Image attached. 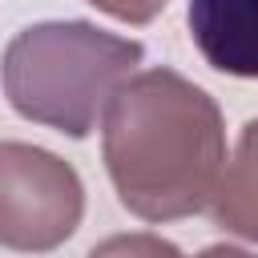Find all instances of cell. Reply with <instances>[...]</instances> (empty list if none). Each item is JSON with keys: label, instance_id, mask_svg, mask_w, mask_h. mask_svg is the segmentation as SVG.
Instances as JSON below:
<instances>
[{"label": "cell", "instance_id": "cell-5", "mask_svg": "<svg viewBox=\"0 0 258 258\" xmlns=\"http://www.w3.org/2000/svg\"><path fill=\"white\" fill-rule=\"evenodd\" d=\"M210 214L214 226L258 246V117L242 125L234 157L222 165L218 189L210 198Z\"/></svg>", "mask_w": 258, "mask_h": 258}, {"label": "cell", "instance_id": "cell-4", "mask_svg": "<svg viewBox=\"0 0 258 258\" xmlns=\"http://www.w3.org/2000/svg\"><path fill=\"white\" fill-rule=\"evenodd\" d=\"M185 24L210 69L258 81V0H189Z\"/></svg>", "mask_w": 258, "mask_h": 258}, {"label": "cell", "instance_id": "cell-3", "mask_svg": "<svg viewBox=\"0 0 258 258\" xmlns=\"http://www.w3.org/2000/svg\"><path fill=\"white\" fill-rule=\"evenodd\" d=\"M85 218L81 173L52 149L0 141V246L48 254L64 246Z\"/></svg>", "mask_w": 258, "mask_h": 258}, {"label": "cell", "instance_id": "cell-8", "mask_svg": "<svg viewBox=\"0 0 258 258\" xmlns=\"http://www.w3.org/2000/svg\"><path fill=\"white\" fill-rule=\"evenodd\" d=\"M198 258H258V254H250L242 246H230V242H218V246H206Z\"/></svg>", "mask_w": 258, "mask_h": 258}, {"label": "cell", "instance_id": "cell-6", "mask_svg": "<svg viewBox=\"0 0 258 258\" xmlns=\"http://www.w3.org/2000/svg\"><path fill=\"white\" fill-rule=\"evenodd\" d=\"M85 258H181V250L173 242H165L161 234H113L105 242H97Z\"/></svg>", "mask_w": 258, "mask_h": 258}, {"label": "cell", "instance_id": "cell-2", "mask_svg": "<svg viewBox=\"0 0 258 258\" xmlns=\"http://www.w3.org/2000/svg\"><path fill=\"white\" fill-rule=\"evenodd\" d=\"M141 56V40L105 32L89 20H40L8 40L0 85L24 121L64 137H89Z\"/></svg>", "mask_w": 258, "mask_h": 258}, {"label": "cell", "instance_id": "cell-1", "mask_svg": "<svg viewBox=\"0 0 258 258\" xmlns=\"http://www.w3.org/2000/svg\"><path fill=\"white\" fill-rule=\"evenodd\" d=\"M101 157L133 218H194L210 206L226 165L222 109L173 69L133 73L105 105Z\"/></svg>", "mask_w": 258, "mask_h": 258}, {"label": "cell", "instance_id": "cell-7", "mask_svg": "<svg viewBox=\"0 0 258 258\" xmlns=\"http://www.w3.org/2000/svg\"><path fill=\"white\" fill-rule=\"evenodd\" d=\"M89 4H93L97 12H105V16L121 20V24L141 28V24L157 20V16L165 12V4H169V0H89Z\"/></svg>", "mask_w": 258, "mask_h": 258}]
</instances>
